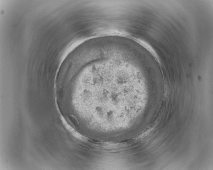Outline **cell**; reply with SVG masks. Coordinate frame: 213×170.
I'll return each instance as SVG.
<instances>
[{
	"instance_id": "cell-1",
	"label": "cell",
	"mask_w": 213,
	"mask_h": 170,
	"mask_svg": "<svg viewBox=\"0 0 213 170\" xmlns=\"http://www.w3.org/2000/svg\"><path fill=\"white\" fill-rule=\"evenodd\" d=\"M66 119L75 128L78 129L79 126V122L78 119L72 115H68L66 117Z\"/></svg>"
}]
</instances>
